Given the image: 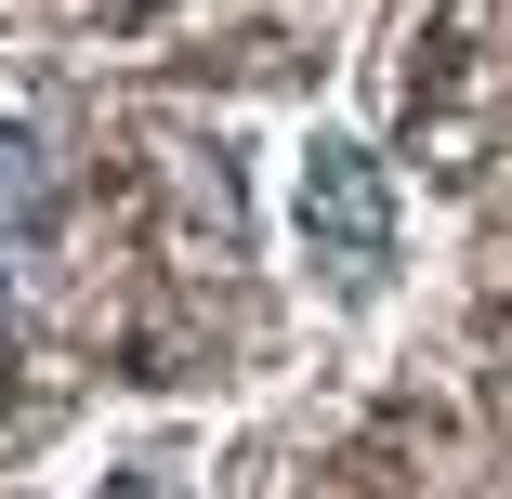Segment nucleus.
Here are the masks:
<instances>
[{"label":"nucleus","mask_w":512,"mask_h":499,"mask_svg":"<svg viewBox=\"0 0 512 499\" xmlns=\"http://www.w3.org/2000/svg\"><path fill=\"white\" fill-rule=\"evenodd\" d=\"M289 263L329 316H381L407 289V197H394V158L342 119H316L289 145Z\"/></svg>","instance_id":"f257e3e1"},{"label":"nucleus","mask_w":512,"mask_h":499,"mask_svg":"<svg viewBox=\"0 0 512 499\" xmlns=\"http://www.w3.org/2000/svg\"><path fill=\"white\" fill-rule=\"evenodd\" d=\"M66 499H211V434L197 421H132V434H106L79 460Z\"/></svg>","instance_id":"f03ea898"},{"label":"nucleus","mask_w":512,"mask_h":499,"mask_svg":"<svg viewBox=\"0 0 512 499\" xmlns=\"http://www.w3.org/2000/svg\"><path fill=\"white\" fill-rule=\"evenodd\" d=\"M53 211V158L14 132V119H0V237H14V224H40Z\"/></svg>","instance_id":"7ed1b4c3"},{"label":"nucleus","mask_w":512,"mask_h":499,"mask_svg":"<svg viewBox=\"0 0 512 499\" xmlns=\"http://www.w3.org/2000/svg\"><path fill=\"white\" fill-rule=\"evenodd\" d=\"M0 329H14V263H0Z\"/></svg>","instance_id":"20e7f679"}]
</instances>
